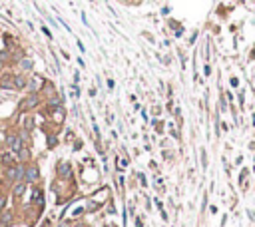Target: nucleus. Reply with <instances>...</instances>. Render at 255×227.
Here are the masks:
<instances>
[{
  "mask_svg": "<svg viewBox=\"0 0 255 227\" xmlns=\"http://www.w3.org/2000/svg\"><path fill=\"white\" fill-rule=\"evenodd\" d=\"M58 173H60V175H70V163L62 161V163L58 166Z\"/></svg>",
  "mask_w": 255,
  "mask_h": 227,
  "instance_id": "nucleus-4",
  "label": "nucleus"
},
{
  "mask_svg": "<svg viewBox=\"0 0 255 227\" xmlns=\"http://www.w3.org/2000/svg\"><path fill=\"white\" fill-rule=\"evenodd\" d=\"M6 142H8V147L14 151V153H20V151H22V137L20 136H8Z\"/></svg>",
  "mask_w": 255,
  "mask_h": 227,
  "instance_id": "nucleus-1",
  "label": "nucleus"
},
{
  "mask_svg": "<svg viewBox=\"0 0 255 227\" xmlns=\"http://www.w3.org/2000/svg\"><path fill=\"white\" fill-rule=\"evenodd\" d=\"M24 191H26V185H24V183H18V185L14 187V195H16V197H20Z\"/></svg>",
  "mask_w": 255,
  "mask_h": 227,
  "instance_id": "nucleus-6",
  "label": "nucleus"
},
{
  "mask_svg": "<svg viewBox=\"0 0 255 227\" xmlns=\"http://www.w3.org/2000/svg\"><path fill=\"white\" fill-rule=\"evenodd\" d=\"M231 86H233V88H237V86H239V84H237V78H231Z\"/></svg>",
  "mask_w": 255,
  "mask_h": 227,
  "instance_id": "nucleus-15",
  "label": "nucleus"
},
{
  "mask_svg": "<svg viewBox=\"0 0 255 227\" xmlns=\"http://www.w3.org/2000/svg\"><path fill=\"white\" fill-rule=\"evenodd\" d=\"M26 130H32V118L26 120Z\"/></svg>",
  "mask_w": 255,
  "mask_h": 227,
  "instance_id": "nucleus-10",
  "label": "nucleus"
},
{
  "mask_svg": "<svg viewBox=\"0 0 255 227\" xmlns=\"http://www.w3.org/2000/svg\"><path fill=\"white\" fill-rule=\"evenodd\" d=\"M203 74H205V76H209V74H211V68H209V66H205V68H203Z\"/></svg>",
  "mask_w": 255,
  "mask_h": 227,
  "instance_id": "nucleus-11",
  "label": "nucleus"
},
{
  "mask_svg": "<svg viewBox=\"0 0 255 227\" xmlns=\"http://www.w3.org/2000/svg\"><path fill=\"white\" fill-rule=\"evenodd\" d=\"M22 173H24V167H8L6 177H8V179H18Z\"/></svg>",
  "mask_w": 255,
  "mask_h": 227,
  "instance_id": "nucleus-2",
  "label": "nucleus"
},
{
  "mask_svg": "<svg viewBox=\"0 0 255 227\" xmlns=\"http://www.w3.org/2000/svg\"><path fill=\"white\" fill-rule=\"evenodd\" d=\"M26 177H28L30 181H34V179H38V169L36 167H30L28 171H26Z\"/></svg>",
  "mask_w": 255,
  "mask_h": 227,
  "instance_id": "nucleus-5",
  "label": "nucleus"
},
{
  "mask_svg": "<svg viewBox=\"0 0 255 227\" xmlns=\"http://www.w3.org/2000/svg\"><path fill=\"white\" fill-rule=\"evenodd\" d=\"M36 104H38V98H36V96L32 94V96H30V98L24 102V104H22V110H30V108H34Z\"/></svg>",
  "mask_w": 255,
  "mask_h": 227,
  "instance_id": "nucleus-3",
  "label": "nucleus"
},
{
  "mask_svg": "<svg viewBox=\"0 0 255 227\" xmlns=\"http://www.w3.org/2000/svg\"><path fill=\"white\" fill-rule=\"evenodd\" d=\"M114 86H116V84H114V80L110 78V80H108V88H110V90H114Z\"/></svg>",
  "mask_w": 255,
  "mask_h": 227,
  "instance_id": "nucleus-12",
  "label": "nucleus"
},
{
  "mask_svg": "<svg viewBox=\"0 0 255 227\" xmlns=\"http://www.w3.org/2000/svg\"><path fill=\"white\" fill-rule=\"evenodd\" d=\"M4 203H6V199L2 197V195H0V207H4Z\"/></svg>",
  "mask_w": 255,
  "mask_h": 227,
  "instance_id": "nucleus-17",
  "label": "nucleus"
},
{
  "mask_svg": "<svg viewBox=\"0 0 255 227\" xmlns=\"http://www.w3.org/2000/svg\"><path fill=\"white\" fill-rule=\"evenodd\" d=\"M14 88H16V90H22V88H24V80H22V78H16V80H14Z\"/></svg>",
  "mask_w": 255,
  "mask_h": 227,
  "instance_id": "nucleus-8",
  "label": "nucleus"
},
{
  "mask_svg": "<svg viewBox=\"0 0 255 227\" xmlns=\"http://www.w3.org/2000/svg\"><path fill=\"white\" fill-rule=\"evenodd\" d=\"M48 143H50V146H54V143H56V137L50 136V137H48Z\"/></svg>",
  "mask_w": 255,
  "mask_h": 227,
  "instance_id": "nucleus-13",
  "label": "nucleus"
},
{
  "mask_svg": "<svg viewBox=\"0 0 255 227\" xmlns=\"http://www.w3.org/2000/svg\"><path fill=\"white\" fill-rule=\"evenodd\" d=\"M22 68H24V70L32 68V62H30V60H24V62H22Z\"/></svg>",
  "mask_w": 255,
  "mask_h": 227,
  "instance_id": "nucleus-9",
  "label": "nucleus"
},
{
  "mask_svg": "<svg viewBox=\"0 0 255 227\" xmlns=\"http://www.w3.org/2000/svg\"><path fill=\"white\" fill-rule=\"evenodd\" d=\"M34 201H36V203H40L42 205V191H40V189H36V191H34Z\"/></svg>",
  "mask_w": 255,
  "mask_h": 227,
  "instance_id": "nucleus-7",
  "label": "nucleus"
},
{
  "mask_svg": "<svg viewBox=\"0 0 255 227\" xmlns=\"http://www.w3.org/2000/svg\"><path fill=\"white\" fill-rule=\"evenodd\" d=\"M4 58H6V54H0V68H2V64H4Z\"/></svg>",
  "mask_w": 255,
  "mask_h": 227,
  "instance_id": "nucleus-16",
  "label": "nucleus"
},
{
  "mask_svg": "<svg viewBox=\"0 0 255 227\" xmlns=\"http://www.w3.org/2000/svg\"><path fill=\"white\" fill-rule=\"evenodd\" d=\"M2 221H4V223L10 221V213H4V215H2Z\"/></svg>",
  "mask_w": 255,
  "mask_h": 227,
  "instance_id": "nucleus-14",
  "label": "nucleus"
}]
</instances>
